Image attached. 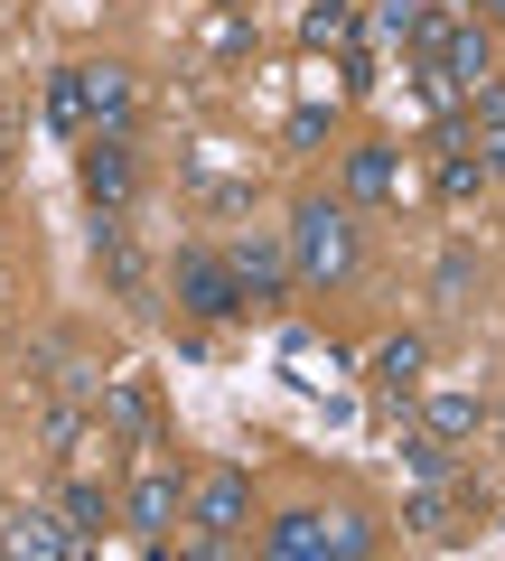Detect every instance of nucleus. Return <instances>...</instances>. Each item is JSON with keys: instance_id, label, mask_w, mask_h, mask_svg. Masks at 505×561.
Masks as SVG:
<instances>
[{"instance_id": "393cba45", "label": "nucleus", "mask_w": 505, "mask_h": 561, "mask_svg": "<svg viewBox=\"0 0 505 561\" xmlns=\"http://www.w3.org/2000/svg\"><path fill=\"white\" fill-rule=\"evenodd\" d=\"M486 169H496V179H505V122H496V131H486Z\"/></svg>"}, {"instance_id": "6ab92c4d", "label": "nucleus", "mask_w": 505, "mask_h": 561, "mask_svg": "<svg viewBox=\"0 0 505 561\" xmlns=\"http://www.w3.org/2000/svg\"><path fill=\"white\" fill-rule=\"evenodd\" d=\"M328 552H346V561L375 552V524H365V515H328Z\"/></svg>"}, {"instance_id": "f8f14e48", "label": "nucleus", "mask_w": 505, "mask_h": 561, "mask_svg": "<svg viewBox=\"0 0 505 561\" xmlns=\"http://www.w3.org/2000/svg\"><path fill=\"white\" fill-rule=\"evenodd\" d=\"M422 365H431L422 337H385V346H375V375H385L393 393H412V383H422Z\"/></svg>"}, {"instance_id": "39448f33", "label": "nucleus", "mask_w": 505, "mask_h": 561, "mask_svg": "<svg viewBox=\"0 0 505 561\" xmlns=\"http://www.w3.org/2000/svg\"><path fill=\"white\" fill-rule=\"evenodd\" d=\"M122 515H131V524H141V534H150V542H160V534H169V524H179V515H187V486H179V478H169V468H150V478H141V486H131V496H122Z\"/></svg>"}, {"instance_id": "412c9836", "label": "nucleus", "mask_w": 505, "mask_h": 561, "mask_svg": "<svg viewBox=\"0 0 505 561\" xmlns=\"http://www.w3.org/2000/svg\"><path fill=\"white\" fill-rule=\"evenodd\" d=\"M66 524L76 534H103V486H66Z\"/></svg>"}, {"instance_id": "f3484780", "label": "nucleus", "mask_w": 505, "mask_h": 561, "mask_svg": "<svg viewBox=\"0 0 505 561\" xmlns=\"http://www.w3.org/2000/svg\"><path fill=\"white\" fill-rule=\"evenodd\" d=\"M431 431H440V440H468V431H478V393H440L431 402Z\"/></svg>"}, {"instance_id": "4468645a", "label": "nucleus", "mask_w": 505, "mask_h": 561, "mask_svg": "<svg viewBox=\"0 0 505 561\" xmlns=\"http://www.w3.org/2000/svg\"><path fill=\"white\" fill-rule=\"evenodd\" d=\"M94 253H103V272H113L122 290H141V253H131V234H122L113 216H103V234H94Z\"/></svg>"}, {"instance_id": "b1692460", "label": "nucleus", "mask_w": 505, "mask_h": 561, "mask_svg": "<svg viewBox=\"0 0 505 561\" xmlns=\"http://www.w3.org/2000/svg\"><path fill=\"white\" fill-rule=\"evenodd\" d=\"M282 140H290V150H309V140H328V113H319V103H300V113H290V131H282Z\"/></svg>"}, {"instance_id": "a211bd4d", "label": "nucleus", "mask_w": 505, "mask_h": 561, "mask_svg": "<svg viewBox=\"0 0 505 561\" xmlns=\"http://www.w3.org/2000/svg\"><path fill=\"white\" fill-rule=\"evenodd\" d=\"M478 179H486V169L468 160V150H449V160H440V206H468V197H478Z\"/></svg>"}, {"instance_id": "0eeeda50", "label": "nucleus", "mask_w": 505, "mask_h": 561, "mask_svg": "<svg viewBox=\"0 0 505 561\" xmlns=\"http://www.w3.org/2000/svg\"><path fill=\"white\" fill-rule=\"evenodd\" d=\"M393 187H403L393 150H385V140H356V150H346V197H356V206H385Z\"/></svg>"}, {"instance_id": "9d476101", "label": "nucleus", "mask_w": 505, "mask_h": 561, "mask_svg": "<svg viewBox=\"0 0 505 561\" xmlns=\"http://www.w3.org/2000/svg\"><path fill=\"white\" fill-rule=\"evenodd\" d=\"M47 122H57V131H76V140H94V113H84L76 66H57V76H47Z\"/></svg>"}, {"instance_id": "5701e85b", "label": "nucleus", "mask_w": 505, "mask_h": 561, "mask_svg": "<svg viewBox=\"0 0 505 561\" xmlns=\"http://www.w3.org/2000/svg\"><path fill=\"white\" fill-rule=\"evenodd\" d=\"M468 280H478V262L449 253V262H440V300H449V309H468Z\"/></svg>"}, {"instance_id": "f257e3e1", "label": "nucleus", "mask_w": 505, "mask_h": 561, "mask_svg": "<svg viewBox=\"0 0 505 561\" xmlns=\"http://www.w3.org/2000/svg\"><path fill=\"white\" fill-rule=\"evenodd\" d=\"M290 272L319 280V290H337L356 272V225H346L337 197H300V216H290Z\"/></svg>"}, {"instance_id": "423d86ee", "label": "nucleus", "mask_w": 505, "mask_h": 561, "mask_svg": "<svg viewBox=\"0 0 505 561\" xmlns=\"http://www.w3.org/2000/svg\"><path fill=\"white\" fill-rule=\"evenodd\" d=\"M76 84H84L94 131H122V122H131V66H76Z\"/></svg>"}, {"instance_id": "f03ea898", "label": "nucleus", "mask_w": 505, "mask_h": 561, "mask_svg": "<svg viewBox=\"0 0 505 561\" xmlns=\"http://www.w3.org/2000/svg\"><path fill=\"white\" fill-rule=\"evenodd\" d=\"M179 309H197V319H234L243 309V280L225 253H179Z\"/></svg>"}, {"instance_id": "4be33fe9", "label": "nucleus", "mask_w": 505, "mask_h": 561, "mask_svg": "<svg viewBox=\"0 0 505 561\" xmlns=\"http://www.w3.org/2000/svg\"><path fill=\"white\" fill-rule=\"evenodd\" d=\"M412 534H449V496H440V486H431V496H412Z\"/></svg>"}, {"instance_id": "a878e982", "label": "nucleus", "mask_w": 505, "mask_h": 561, "mask_svg": "<svg viewBox=\"0 0 505 561\" xmlns=\"http://www.w3.org/2000/svg\"><path fill=\"white\" fill-rule=\"evenodd\" d=\"M486 10H496V20H505V0H486Z\"/></svg>"}, {"instance_id": "20e7f679", "label": "nucleus", "mask_w": 505, "mask_h": 561, "mask_svg": "<svg viewBox=\"0 0 505 561\" xmlns=\"http://www.w3.org/2000/svg\"><path fill=\"white\" fill-rule=\"evenodd\" d=\"M187 515L206 524V552H225V542H234V524L253 515V486H243L234 468H216V478H206L197 496H187Z\"/></svg>"}, {"instance_id": "2eb2a0df", "label": "nucleus", "mask_w": 505, "mask_h": 561, "mask_svg": "<svg viewBox=\"0 0 505 561\" xmlns=\"http://www.w3.org/2000/svg\"><path fill=\"white\" fill-rule=\"evenodd\" d=\"M272 552H290V561L328 552V515H282V524H272Z\"/></svg>"}, {"instance_id": "6e6552de", "label": "nucleus", "mask_w": 505, "mask_h": 561, "mask_svg": "<svg viewBox=\"0 0 505 561\" xmlns=\"http://www.w3.org/2000/svg\"><path fill=\"white\" fill-rule=\"evenodd\" d=\"M225 262H234L243 300H282V290H290V262H282V243H253V234H243V243H234Z\"/></svg>"}, {"instance_id": "dca6fc26", "label": "nucleus", "mask_w": 505, "mask_h": 561, "mask_svg": "<svg viewBox=\"0 0 505 561\" xmlns=\"http://www.w3.org/2000/svg\"><path fill=\"white\" fill-rule=\"evenodd\" d=\"M403 468H412L422 486H449V440H440V431H422V440H403Z\"/></svg>"}, {"instance_id": "cd10ccee", "label": "nucleus", "mask_w": 505, "mask_h": 561, "mask_svg": "<svg viewBox=\"0 0 505 561\" xmlns=\"http://www.w3.org/2000/svg\"><path fill=\"white\" fill-rule=\"evenodd\" d=\"M496 431H505V412H496Z\"/></svg>"}, {"instance_id": "aec40b11", "label": "nucleus", "mask_w": 505, "mask_h": 561, "mask_svg": "<svg viewBox=\"0 0 505 561\" xmlns=\"http://www.w3.org/2000/svg\"><path fill=\"white\" fill-rule=\"evenodd\" d=\"M422 20H431L422 0H385V10H375V28H385V38H422Z\"/></svg>"}, {"instance_id": "bb28decb", "label": "nucleus", "mask_w": 505, "mask_h": 561, "mask_svg": "<svg viewBox=\"0 0 505 561\" xmlns=\"http://www.w3.org/2000/svg\"><path fill=\"white\" fill-rule=\"evenodd\" d=\"M216 10H234V0H216Z\"/></svg>"}, {"instance_id": "ddd939ff", "label": "nucleus", "mask_w": 505, "mask_h": 561, "mask_svg": "<svg viewBox=\"0 0 505 561\" xmlns=\"http://www.w3.org/2000/svg\"><path fill=\"white\" fill-rule=\"evenodd\" d=\"M103 421H113L122 440H150V431H160V421H150V402L131 393V383H103Z\"/></svg>"}, {"instance_id": "1a4fd4ad", "label": "nucleus", "mask_w": 505, "mask_h": 561, "mask_svg": "<svg viewBox=\"0 0 505 561\" xmlns=\"http://www.w3.org/2000/svg\"><path fill=\"white\" fill-rule=\"evenodd\" d=\"M0 552H20V561H57V552H84V534H76V524H47V515H28L20 534L0 542Z\"/></svg>"}, {"instance_id": "9b49d317", "label": "nucleus", "mask_w": 505, "mask_h": 561, "mask_svg": "<svg viewBox=\"0 0 505 561\" xmlns=\"http://www.w3.org/2000/svg\"><path fill=\"white\" fill-rule=\"evenodd\" d=\"M300 38L309 47H356V10H346V0H309V10H300Z\"/></svg>"}, {"instance_id": "7ed1b4c3", "label": "nucleus", "mask_w": 505, "mask_h": 561, "mask_svg": "<svg viewBox=\"0 0 505 561\" xmlns=\"http://www.w3.org/2000/svg\"><path fill=\"white\" fill-rule=\"evenodd\" d=\"M76 179H84V197H94L103 216L131 206V179H141V169H131V140H122V131H94V140H84V160H76Z\"/></svg>"}]
</instances>
